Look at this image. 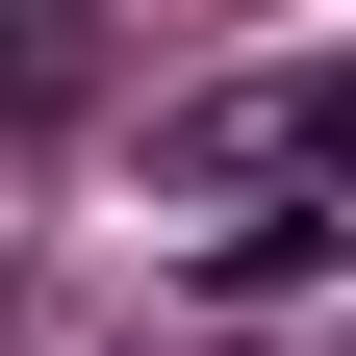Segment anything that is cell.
<instances>
[{
	"label": "cell",
	"mask_w": 356,
	"mask_h": 356,
	"mask_svg": "<svg viewBox=\"0 0 356 356\" xmlns=\"http://www.w3.org/2000/svg\"><path fill=\"white\" fill-rule=\"evenodd\" d=\"M153 178H356V51H305V76H229V102H178L153 127Z\"/></svg>",
	"instance_id": "obj_1"
},
{
	"label": "cell",
	"mask_w": 356,
	"mask_h": 356,
	"mask_svg": "<svg viewBox=\"0 0 356 356\" xmlns=\"http://www.w3.org/2000/svg\"><path fill=\"white\" fill-rule=\"evenodd\" d=\"M102 0H0V127H102Z\"/></svg>",
	"instance_id": "obj_2"
}]
</instances>
